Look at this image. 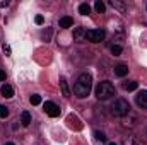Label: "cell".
<instances>
[{"label": "cell", "mask_w": 147, "mask_h": 145, "mask_svg": "<svg viewBox=\"0 0 147 145\" xmlns=\"http://www.w3.org/2000/svg\"><path fill=\"white\" fill-rule=\"evenodd\" d=\"M123 125H125V126H135V125H137V116H135V114L130 111V113L125 116V119H123Z\"/></svg>", "instance_id": "obj_7"}, {"label": "cell", "mask_w": 147, "mask_h": 145, "mask_svg": "<svg viewBox=\"0 0 147 145\" xmlns=\"http://www.w3.org/2000/svg\"><path fill=\"white\" fill-rule=\"evenodd\" d=\"M91 89H92V77L89 73H80L77 82H75V85H74V94L77 97L84 99V97L89 96Z\"/></svg>", "instance_id": "obj_1"}, {"label": "cell", "mask_w": 147, "mask_h": 145, "mask_svg": "<svg viewBox=\"0 0 147 145\" xmlns=\"http://www.w3.org/2000/svg\"><path fill=\"white\" fill-rule=\"evenodd\" d=\"M79 12H80L82 15L91 14V7H89V3H80V5H79Z\"/></svg>", "instance_id": "obj_15"}, {"label": "cell", "mask_w": 147, "mask_h": 145, "mask_svg": "<svg viewBox=\"0 0 147 145\" xmlns=\"http://www.w3.org/2000/svg\"><path fill=\"white\" fill-rule=\"evenodd\" d=\"M60 28H63V29H67V28H72L74 26V19L72 17H69V15H65V17H60Z\"/></svg>", "instance_id": "obj_9"}, {"label": "cell", "mask_w": 147, "mask_h": 145, "mask_svg": "<svg viewBox=\"0 0 147 145\" xmlns=\"http://www.w3.org/2000/svg\"><path fill=\"white\" fill-rule=\"evenodd\" d=\"M123 145H144V144H142L137 137H128V138L125 140V144H123Z\"/></svg>", "instance_id": "obj_16"}, {"label": "cell", "mask_w": 147, "mask_h": 145, "mask_svg": "<svg viewBox=\"0 0 147 145\" xmlns=\"http://www.w3.org/2000/svg\"><path fill=\"white\" fill-rule=\"evenodd\" d=\"M0 92H2V96L3 97H12L14 96V89L9 85V84H5V85H2V89H0Z\"/></svg>", "instance_id": "obj_11"}, {"label": "cell", "mask_w": 147, "mask_h": 145, "mask_svg": "<svg viewBox=\"0 0 147 145\" xmlns=\"http://www.w3.org/2000/svg\"><path fill=\"white\" fill-rule=\"evenodd\" d=\"M29 101H31V104H33V106H38V104H39V103H41V97H39V96H38V94H33V96H31V99H29Z\"/></svg>", "instance_id": "obj_20"}, {"label": "cell", "mask_w": 147, "mask_h": 145, "mask_svg": "<svg viewBox=\"0 0 147 145\" xmlns=\"http://www.w3.org/2000/svg\"><path fill=\"white\" fill-rule=\"evenodd\" d=\"M137 104L142 109H147V91H142L137 94Z\"/></svg>", "instance_id": "obj_6"}, {"label": "cell", "mask_w": 147, "mask_h": 145, "mask_svg": "<svg viewBox=\"0 0 147 145\" xmlns=\"http://www.w3.org/2000/svg\"><path fill=\"white\" fill-rule=\"evenodd\" d=\"M3 51L9 55V53H10V46H9V44H3Z\"/></svg>", "instance_id": "obj_25"}, {"label": "cell", "mask_w": 147, "mask_h": 145, "mask_svg": "<svg viewBox=\"0 0 147 145\" xmlns=\"http://www.w3.org/2000/svg\"><path fill=\"white\" fill-rule=\"evenodd\" d=\"M43 108H45V111H46V114L51 116V118L60 116V108H58L55 103H51V101H46V103L43 104Z\"/></svg>", "instance_id": "obj_5"}, {"label": "cell", "mask_w": 147, "mask_h": 145, "mask_svg": "<svg viewBox=\"0 0 147 145\" xmlns=\"http://www.w3.org/2000/svg\"><path fill=\"white\" fill-rule=\"evenodd\" d=\"M103 38H105L103 29H89V31H86V41L99 43V41H103Z\"/></svg>", "instance_id": "obj_4"}, {"label": "cell", "mask_w": 147, "mask_h": 145, "mask_svg": "<svg viewBox=\"0 0 147 145\" xmlns=\"http://www.w3.org/2000/svg\"><path fill=\"white\" fill-rule=\"evenodd\" d=\"M34 21H36V24H43V22H45V17H43V15H36Z\"/></svg>", "instance_id": "obj_24"}, {"label": "cell", "mask_w": 147, "mask_h": 145, "mask_svg": "<svg viewBox=\"0 0 147 145\" xmlns=\"http://www.w3.org/2000/svg\"><path fill=\"white\" fill-rule=\"evenodd\" d=\"M74 39L79 41V43L86 41V29H84V28H75V31H74Z\"/></svg>", "instance_id": "obj_8"}, {"label": "cell", "mask_w": 147, "mask_h": 145, "mask_svg": "<svg viewBox=\"0 0 147 145\" xmlns=\"http://www.w3.org/2000/svg\"><path fill=\"white\" fill-rule=\"evenodd\" d=\"M7 116H9V108L0 106V118H7Z\"/></svg>", "instance_id": "obj_22"}, {"label": "cell", "mask_w": 147, "mask_h": 145, "mask_svg": "<svg viewBox=\"0 0 147 145\" xmlns=\"http://www.w3.org/2000/svg\"><path fill=\"white\" fill-rule=\"evenodd\" d=\"M94 137H96V140H98V142H101V144H103V142H106V135H105L103 132H94Z\"/></svg>", "instance_id": "obj_19"}, {"label": "cell", "mask_w": 147, "mask_h": 145, "mask_svg": "<svg viewBox=\"0 0 147 145\" xmlns=\"http://www.w3.org/2000/svg\"><path fill=\"white\" fill-rule=\"evenodd\" d=\"M121 51H123V50H121V46H120V44H113V46H111V53H113L115 56L121 55Z\"/></svg>", "instance_id": "obj_18"}, {"label": "cell", "mask_w": 147, "mask_h": 145, "mask_svg": "<svg viewBox=\"0 0 147 145\" xmlns=\"http://www.w3.org/2000/svg\"><path fill=\"white\" fill-rule=\"evenodd\" d=\"M137 85H139V84H137L135 80H130V82H123V89H125V91H135V89H137Z\"/></svg>", "instance_id": "obj_14"}, {"label": "cell", "mask_w": 147, "mask_h": 145, "mask_svg": "<svg viewBox=\"0 0 147 145\" xmlns=\"http://www.w3.org/2000/svg\"><path fill=\"white\" fill-rule=\"evenodd\" d=\"M94 9H96L98 12H105V3H103L101 0H98V2L94 3Z\"/></svg>", "instance_id": "obj_21"}, {"label": "cell", "mask_w": 147, "mask_h": 145, "mask_svg": "<svg viewBox=\"0 0 147 145\" xmlns=\"http://www.w3.org/2000/svg\"><path fill=\"white\" fill-rule=\"evenodd\" d=\"M50 36H51V29H46V31H43V33H41V38H43V39H46V41L50 39Z\"/></svg>", "instance_id": "obj_23"}, {"label": "cell", "mask_w": 147, "mask_h": 145, "mask_svg": "<svg viewBox=\"0 0 147 145\" xmlns=\"http://www.w3.org/2000/svg\"><path fill=\"white\" fill-rule=\"evenodd\" d=\"M128 73V67L127 65H116L115 67V75L116 77H125Z\"/></svg>", "instance_id": "obj_10"}, {"label": "cell", "mask_w": 147, "mask_h": 145, "mask_svg": "<svg viewBox=\"0 0 147 145\" xmlns=\"http://www.w3.org/2000/svg\"><path fill=\"white\" fill-rule=\"evenodd\" d=\"M5 145H14V144H12V142H9V144H5Z\"/></svg>", "instance_id": "obj_28"}, {"label": "cell", "mask_w": 147, "mask_h": 145, "mask_svg": "<svg viewBox=\"0 0 147 145\" xmlns=\"http://www.w3.org/2000/svg\"><path fill=\"white\" fill-rule=\"evenodd\" d=\"M0 80H5V72L0 68Z\"/></svg>", "instance_id": "obj_27"}, {"label": "cell", "mask_w": 147, "mask_h": 145, "mask_svg": "<svg viewBox=\"0 0 147 145\" xmlns=\"http://www.w3.org/2000/svg\"><path fill=\"white\" fill-rule=\"evenodd\" d=\"M21 123H22L24 126H29V125H31V113H29V111H22V114H21Z\"/></svg>", "instance_id": "obj_13"}, {"label": "cell", "mask_w": 147, "mask_h": 145, "mask_svg": "<svg viewBox=\"0 0 147 145\" xmlns=\"http://www.w3.org/2000/svg\"><path fill=\"white\" fill-rule=\"evenodd\" d=\"M111 96H115V87L111 82H99L96 87V97L98 99H110Z\"/></svg>", "instance_id": "obj_2"}, {"label": "cell", "mask_w": 147, "mask_h": 145, "mask_svg": "<svg viewBox=\"0 0 147 145\" xmlns=\"http://www.w3.org/2000/svg\"><path fill=\"white\" fill-rule=\"evenodd\" d=\"M110 145H118V144H110Z\"/></svg>", "instance_id": "obj_29"}, {"label": "cell", "mask_w": 147, "mask_h": 145, "mask_svg": "<svg viewBox=\"0 0 147 145\" xmlns=\"http://www.w3.org/2000/svg\"><path fill=\"white\" fill-rule=\"evenodd\" d=\"M110 5L113 9H118V10H121V12H125V5L121 3V2H118V0H111Z\"/></svg>", "instance_id": "obj_17"}, {"label": "cell", "mask_w": 147, "mask_h": 145, "mask_svg": "<svg viewBox=\"0 0 147 145\" xmlns=\"http://www.w3.org/2000/svg\"><path fill=\"white\" fill-rule=\"evenodd\" d=\"M60 87H62V94L65 96V97H69L70 96V89H69V84H67V80L62 77L60 79Z\"/></svg>", "instance_id": "obj_12"}, {"label": "cell", "mask_w": 147, "mask_h": 145, "mask_svg": "<svg viewBox=\"0 0 147 145\" xmlns=\"http://www.w3.org/2000/svg\"><path fill=\"white\" fill-rule=\"evenodd\" d=\"M7 5H9L7 0H0V7H7Z\"/></svg>", "instance_id": "obj_26"}, {"label": "cell", "mask_w": 147, "mask_h": 145, "mask_svg": "<svg viewBox=\"0 0 147 145\" xmlns=\"http://www.w3.org/2000/svg\"><path fill=\"white\" fill-rule=\"evenodd\" d=\"M111 113H113L115 116L125 118V116L130 113V104H128L125 99H116V101L111 104Z\"/></svg>", "instance_id": "obj_3"}]
</instances>
